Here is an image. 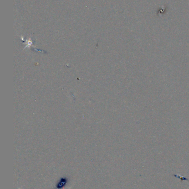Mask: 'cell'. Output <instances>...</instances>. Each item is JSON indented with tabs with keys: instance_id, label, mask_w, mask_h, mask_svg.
<instances>
[{
	"instance_id": "obj_1",
	"label": "cell",
	"mask_w": 189,
	"mask_h": 189,
	"mask_svg": "<svg viewBox=\"0 0 189 189\" xmlns=\"http://www.w3.org/2000/svg\"><path fill=\"white\" fill-rule=\"evenodd\" d=\"M67 182V179L66 178H61V180L56 185V189H63V187L65 186L66 183Z\"/></svg>"
},
{
	"instance_id": "obj_2",
	"label": "cell",
	"mask_w": 189,
	"mask_h": 189,
	"mask_svg": "<svg viewBox=\"0 0 189 189\" xmlns=\"http://www.w3.org/2000/svg\"></svg>"
}]
</instances>
